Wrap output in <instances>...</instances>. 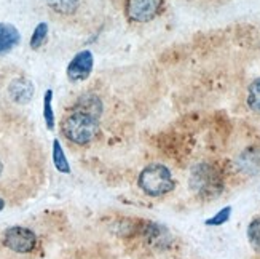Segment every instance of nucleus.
I'll return each instance as SVG.
<instances>
[{
    "label": "nucleus",
    "mask_w": 260,
    "mask_h": 259,
    "mask_svg": "<svg viewBox=\"0 0 260 259\" xmlns=\"http://www.w3.org/2000/svg\"><path fill=\"white\" fill-rule=\"evenodd\" d=\"M62 134L71 142L83 146L91 142L99 131V119L85 114V112L72 110L69 116L64 117L61 123Z\"/></svg>",
    "instance_id": "obj_1"
},
{
    "label": "nucleus",
    "mask_w": 260,
    "mask_h": 259,
    "mask_svg": "<svg viewBox=\"0 0 260 259\" xmlns=\"http://www.w3.org/2000/svg\"><path fill=\"white\" fill-rule=\"evenodd\" d=\"M138 184L147 195H152V197L165 195L168 192H171L176 187V183L171 176L169 168L160 163L145 166L139 175Z\"/></svg>",
    "instance_id": "obj_2"
},
{
    "label": "nucleus",
    "mask_w": 260,
    "mask_h": 259,
    "mask_svg": "<svg viewBox=\"0 0 260 259\" xmlns=\"http://www.w3.org/2000/svg\"><path fill=\"white\" fill-rule=\"evenodd\" d=\"M222 178L219 171L209 163H200L191 168L190 173V189L197 195L212 197L219 195L222 190Z\"/></svg>",
    "instance_id": "obj_3"
},
{
    "label": "nucleus",
    "mask_w": 260,
    "mask_h": 259,
    "mask_svg": "<svg viewBox=\"0 0 260 259\" xmlns=\"http://www.w3.org/2000/svg\"><path fill=\"white\" fill-rule=\"evenodd\" d=\"M36 243H37L36 234H34L30 229L21 227V226L10 227L5 232V237H4V245L7 248H10L15 253H21V254L30 253L34 248H36Z\"/></svg>",
    "instance_id": "obj_4"
},
{
    "label": "nucleus",
    "mask_w": 260,
    "mask_h": 259,
    "mask_svg": "<svg viewBox=\"0 0 260 259\" xmlns=\"http://www.w3.org/2000/svg\"><path fill=\"white\" fill-rule=\"evenodd\" d=\"M163 0H126V15L136 22H149L160 13Z\"/></svg>",
    "instance_id": "obj_5"
},
{
    "label": "nucleus",
    "mask_w": 260,
    "mask_h": 259,
    "mask_svg": "<svg viewBox=\"0 0 260 259\" xmlns=\"http://www.w3.org/2000/svg\"><path fill=\"white\" fill-rule=\"evenodd\" d=\"M94 66V58L93 53L89 50H83L80 53H77L74 56V60L67 66V77L72 82H80V80H86L93 71Z\"/></svg>",
    "instance_id": "obj_6"
},
{
    "label": "nucleus",
    "mask_w": 260,
    "mask_h": 259,
    "mask_svg": "<svg viewBox=\"0 0 260 259\" xmlns=\"http://www.w3.org/2000/svg\"><path fill=\"white\" fill-rule=\"evenodd\" d=\"M34 92H36L34 83L26 77H16L8 85V95L16 104H27L34 98Z\"/></svg>",
    "instance_id": "obj_7"
},
{
    "label": "nucleus",
    "mask_w": 260,
    "mask_h": 259,
    "mask_svg": "<svg viewBox=\"0 0 260 259\" xmlns=\"http://www.w3.org/2000/svg\"><path fill=\"white\" fill-rule=\"evenodd\" d=\"M21 36L18 29L8 22H0V54H7L19 43Z\"/></svg>",
    "instance_id": "obj_8"
},
{
    "label": "nucleus",
    "mask_w": 260,
    "mask_h": 259,
    "mask_svg": "<svg viewBox=\"0 0 260 259\" xmlns=\"http://www.w3.org/2000/svg\"><path fill=\"white\" fill-rule=\"evenodd\" d=\"M72 110L85 112V114H89V116L99 119L103 116V101H101L96 95H85L77 99V103L74 104Z\"/></svg>",
    "instance_id": "obj_9"
},
{
    "label": "nucleus",
    "mask_w": 260,
    "mask_h": 259,
    "mask_svg": "<svg viewBox=\"0 0 260 259\" xmlns=\"http://www.w3.org/2000/svg\"><path fill=\"white\" fill-rule=\"evenodd\" d=\"M144 235H145V239L147 242H150L153 245H158V246H161V245H166L168 242H165V237H169V234L160 227L158 224H145V229L142 231Z\"/></svg>",
    "instance_id": "obj_10"
},
{
    "label": "nucleus",
    "mask_w": 260,
    "mask_h": 259,
    "mask_svg": "<svg viewBox=\"0 0 260 259\" xmlns=\"http://www.w3.org/2000/svg\"><path fill=\"white\" fill-rule=\"evenodd\" d=\"M47 4L56 13L69 16L77 11L78 5H80V0H47Z\"/></svg>",
    "instance_id": "obj_11"
},
{
    "label": "nucleus",
    "mask_w": 260,
    "mask_h": 259,
    "mask_svg": "<svg viewBox=\"0 0 260 259\" xmlns=\"http://www.w3.org/2000/svg\"><path fill=\"white\" fill-rule=\"evenodd\" d=\"M53 162H54V166H56V170H58V171L71 173L69 160L66 159L64 149H62V146H61V142L58 139L53 141Z\"/></svg>",
    "instance_id": "obj_12"
},
{
    "label": "nucleus",
    "mask_w": 260,
    "mask_h": 259,
    "mask_svg": "<svg viewBox=\"0 0 260 259\" xmlns=\"http://www.w3.org/2000/svg\"><path fill=\"white\" fill-rule=\"evenodd\" d=\"M51 101H53V90H47V93H45V98H43V119L48 130L54 128V112H53Z\"/></svg>",
    "instance_id": "obj_13"
},
{
    "label": "nucleus",
    "mask_w": 260,
    "mask_h": 259,
    "mask_svg": "<svg viewBox=\"0 0 260 259\" xmlns=\"http://www.w3.org/2000/svg\"><path fill=\"white\" fill-rule=\"evenodd\" d=\"M247 106L255 112H260V77L255 78L247 90Z\"/></svg>",
    "instance_id": "obj_14"
},
{
    "label": "nucleus",
    "mask_w": 260,
    "mask_h": 259,
    "mask_svg": "<svg viewBox=\"0 0 260 259\" xmlns=\"http://www.w3.org/2000/svg\"><path fill=\"white\" fill-rule=\"evenodd\" d=\"M47 36H48V24L47 22H39L36 31L32 34V37H30V48L39 50L45 43V40H47Z\"/></svg>",
    "instance_id": "obj_15"
},
{
    "label": "nucleus",
    "mask_w": 260,
    "mask_h": 259,
    "mask_svg": "<svg viewBox=\"0 0 260 259\" xmlns=\"http://www.w3.org/2000/svg\"><path fill=\"white\" fill-rule=\"evenodd\" d=\"M247 240L252 248L260 254V218H255L247 227Z\"/></svg>",
    "instance_id": "obj_16"
},
{
    "label": "nucleus",
    "mask_w": 260,
    "mask_h": 259,
    "mask_svg": "<svg viewBox=\"0 0 260 259\" xmlns=\"http://www.w3.org/2000/svg\"><path fill=\"white\" fill-rule=\"evenodd\" d=\"M230 215H232V207H225L216 216H212L211 219L206 221V226H222V224H225L230 219Z\"/></svg>",
    "instance_id": "obj_17"
},
{
    "label": "nucleus",
    "mask_w": 260,
    "mask_h": 259,
    "mask_svg": "<svg viewBox=\"0 0 260 259\" xmlns=\"http://www.w3.org/2000/svg\"><path fill=\"white\" fill-rule=\"evenodd\" d=\"M4 207H5V202H4V198H2V197H0V211L4 210Z\"/></svg>",
    "instance_id": "obj_18"
},
{
    "label": "nucleus",
    "mask_w": 260,
    "mask_h": 259,
    "mask_svg": "<svg viewBox=\"0 0 260 259\" xmlns=\"http://www.w3.org/2000/svg\"><path fill=\"white\" fill-rule=\"evenodd\" d=\"M2 171H4V163H2V160H0V175H2Z\"/></svg>",
    "instance_id": "obj_19"
}]
</instances>
